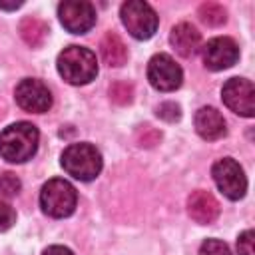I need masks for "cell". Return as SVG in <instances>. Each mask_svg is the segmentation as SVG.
I'll use <instances>...</instances> for the list:
<instances>
[{"label":"cell","instance_id":"11","mask_svg":"<svg viewBox=\"0 0 255 255\" xmlns=\"http://www.w3.org/2000/svg\"><path fill=\"white\" fill-rule=\"evenodd\" d=\"M201 58L207 70L221 72L231 68L239 60V46L229 36H217V38H211L201 48Z\"/></svg>","mask_w":255,"mask_h":255},{"label":"cell","instance_id":"21","mask_svg":"<svg viewBox=\"0 0 255 255\" xmlns=\"http://www.w3.org/2000/svg\"><path fill=\"white\" fill-rule=\"evenodd\" d=\"M14 223H16V211L6 201L0 199V233L2 231H8Z\"/></svg>","mask_w":255,"mask_h":255},{"label":"cell","instance_id":"22","mask_svg":"<svg viewBox=\"0 0 255 255\" xmlns=\"http://www.w3.org/2000/svg\"><path fill=\"white\" fill-rule=\"evenodd\" d=\"M157 116L165 122H175L181 118V112H179V106L173 104V102H163L157 106Z\"/></svg>","mask_w":255,"mask_h":255},{"label":"cell","instance_id":"4","mask_svg":"<svg viewBox=\"0 0 255 255\" xmlns=\"http://www.w3.org/2000/svg\"><path fill=\"white\" fill-rule=\"evenodd\" d=\"M78 205V191L76 187L62 177L48 179L40 189V207L46 215L54 219L70 217Z\"/></svg>","mask_w":255,"mask_h":255},{"label":"cell","instance_id":"3","mask_svg":"<svg viewBox=\"0 0 255 255\" xmlns=\"http://www.w3.org/2000/svg\"><path fill=\"white\" fill-rule=\"evenodd\" d=\"M60 165L74 179L92 181L100 175L104 159H102V153L96 145H92L88 141H80V143H70L62 151Z\"/></svg>","mask_w":255,"mask_h":255},{"label":"cell","instance_id":"8","mask_svg":"<svg viewBox=\"0 0 255 255\" xmlns=\"http://www.w3.org/2000/svg\"><path fill=\"white\" fill-rule=\"evenodd\" d=\"M14 100L16 104L30 114H44L52 108V92L42 80L36 78H24L14 88Z\"/></svg>","mask_w":255,"mask_h":255},{"label":"cell","instance_id":"1","mask_svg":"<svg viewBox=\"0 0 255 255\" xmlns=\"http://www.w3.org/2000/svg\"><path fill=\"white\" fill-rule=\"evenodd\" d=\"M40 131L30 122H16L0 133V155L10 163H24L38 151Z\"/></svg>","mask_w":255,"mask_h":255},{"label":"cell","instance_id":"16","mask_svg":"<svg viewBox=\"0 0 255 255\" xmlns=\"http://www.w3.org/2000/svg\"><path fill=\"white\" fill-rule=\"evenodd\" d=\"M48 32H50L48 30V24L44 20L36 18V16H28V18H24L20 22V36L32 48L42 46L44 40H46V36H48Z\"/></svg>","mask_w":255,"mask_h":255},{"label":"cell","instance_id":"18","mask_svg":"<svg viewBox=\"0 0 255 255\" xmlns=\"http://www.w3.org/2000/svg\"><path fill=\"white\" fill-rule=\"evenodd\" d=\"M22 189V181L16 173L12 171H2L0 173V195L4 197H16Z\"/></svg>","mask_w":255,"mask_h":255},{"label":"cell","instance_id":"5","mask_svg":"<svg viewBox=\"0 0 255 255\" xmlns=\"http://www.w3.org/2000/svg\"><path fill=\"white\" fill-rule=\"evenodd\" d=\"M120 18L129 36L135 40H149L159 24L155 10L143 0H128L120 8Z\"/></svg>","mask_w":255,"mask_h":255},{"label":"cell","instance_id":"20","mask_svg":"<svg viewBox=\"0 0 255 255\" xmlns=\"http://www.w3.org/2000/svg\"><path fill=\"white\" fill-rule=\"evenodd\" d=\"M253 239H255V233L251 229L243 231L237 237V255H255V251H253Z\"/></svg>","mask_w":255,"mask_h":255},{"label":"cell","instance_id":"24","mask_svg":"<svg viewBox=\"0 0 255 255\" xmlns=\"http://www.w3.org/2000/svg\"><path fill=\"white\" fill-rule=\"evenodd\" d=\"M42 255H74V251L64 245H50L42 251Z\"/></svg>","mask_w":255,"mask_h":255},{"label":"cell","instance_id":"9","mask_svg":"<svg viewBox=\"0 0 255 255\" xmlns=\"http://www.w3.org/2000/svg\"><path fill=\"white\" fill-rule=\"evenodd\" d=\"M221 100L237 116L253 118L255 114V88L245 78H229L221 88Z\"/></svg>","mask_w":255,"mask_h":255},{"label":"cell","instance_id":"14","mask_svg":"<svg viewBox=\"0 0 255 255\" xmlns=\"http://www.w3.org/2000/svg\"><path fill=\"white\" fill-rule=\"evenodd\" d=\"M169 44L181 58H191L201 48V34L195 26L187 22H179L169 32Z\"/></svg>","mask_w":255,"mask_h":255},{"label":"cell","instance_id":"6","mask_svg":"<svg viewBox=\"0 0 255 255\" xmlns=\"http://www.w3.org/2000/svg\"><path fill=\"white\" fill-rule=\"evenodd\" d=\"M213 181L217 189L231 201L241 199L247 191V177L243 173V167L233 157H221L211 167Z\"/></svg>","mask_w":255,"mask_h":255},{"label":"cell","instance_id":"13","mask_svg":"<svg viewBox=\"0 0 255 255\" xmlns=\"http://www.w3.org/2000/svg\"><path fill=\"white\" fill-rule=\"evenodd\" d=\"M193 126H195V131L207 139V141H215V139H221L225 133H227V128H225V120L221 116L219 110L211 108V106H203L195 112V118H193Z\"/></svg>","mask_w":255,"mask_h":255},{"label":"cell","instance_id":"7","mask_svg":"<svg viewBox=\"0 0 255 255\" xmlns=\"http://www.w3.org/2000/svg\"><path fill=\"white\" fill-rule=\"evenodd\" d=\"M147 80L159 92H173L183 82V70L169 54H155L147 62Z\"/></svg>","mask_w":255,"mask_h":255},{"label":"cell","instance_id":"10","mask_svg":"<svg viewBox=\"0 0 255 255\" xmlns=\"http://www.w3.org/2000/svg\"><path fill=\"white\" fill-rule=\"evenodd\" d=\"M60 24L72 34H86L96 24V8L86 0H66L58 4Z\"/></svg>","mask_w":255,"mask_h":255},{"label":"cell","instance_id":"2","mask_svg":"<svg viewBox=\"0 0 255 255\" xmlns=\"http://www.w3.org/2000/svg\"><path fill=\"white\" fill-rule=\"evenodd\" d=\"M58 74L72 86H86L98 76L96 54L86 46H68L58 54Z\"/></svg>","mask_w":255,"mask_h":255},{"label":"cell","instance_id":"25","mask_svg":"<svg viewBox=\"0 0 255 255\" xmlns=\"http://www.w3.org/2000/svg\"><path fill=\"white\" fill-rule=\"evenodd\" d=\"M20 6H22V2H16V4H4V2H0V8H4V10H16Z\"/></svg>","mask_w":255,"mask_h":255},{"label":"cell","instance_id":"15","mask_svg":"<svg viewBox=\"0 0 255 255\" xmlns=\"http://www.w3.org/2000/svg\"><path fill=\"white\" fill-rule=\"evenodd\" d=\"M100 52H102V58L108 66H124L128 62V46L124 44V40L114 34V32H108L102 42H100Z\"/></svg>","mask_w":255,"mask_h":255},{"label":"cell","instance_id":"12","mask_svg":"<svg viewBox=\"0 0 255 255\" xmlns=\"http://www.w3.org/2000/svg\"><path fill=\"white\" fill-rule=\"evenodd\" d=\"M187 213L189 217L199 223V225H209L217 219L219 215V203L217 199L205 191V189H195L189 197H187Z\"/></svg>","mask_w":255,"mask_h":255},{"label":"cell","instance_id":"19","mask_svg":"<svg viewBox=\"0 0 255 255\" xmlns=\"http://www.w3.org/2000/svg\"><path fill=\"white\" fill-rule=\"evenodd\" d=\"M199 255H231V251H229L225 241L211 237V239H205L199 245Z\"/></svg>","mask_w":255,"mask_h":255},{"label":"cell","instance_id":"17","mask_svg":"<svg viewBox=\"0 0 255 255\" xmlns=\"http://www.w3.org/2000/svg\"><path fill=\"white\" fill-rule=\"evenodd\" d=\"M199 18L201 22H205L207 26H221L227 20V12L223 6L215 4V2H207L199 6Z\"/></svg>","mask_w":255,"mask_h":255},{"label":"cell","instance_id":"23","mask_svg":"<svg viewBox=\"0 0 255 255\" xmlns=\"http://www.w3.org/2000/svg\"><path fill=\"white\" fill-rule=\"evenodd\" d=\"M110 96H112L114 102L126 104V102L131 100V88H129L128 84H124V82H118V84H114V86L110 88Z\"/></svg>","mask_w":255,"mask_h":255}]
</instances>
